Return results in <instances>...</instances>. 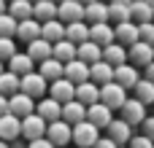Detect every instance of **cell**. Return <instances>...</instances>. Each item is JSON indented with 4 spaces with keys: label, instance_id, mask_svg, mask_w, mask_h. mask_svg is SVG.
<instances>
[{
    "label": "cell",
    "instance_id": "74e56055",
    "mask_svg": "<svg viewBox=\"0 0 154 148\" xmlns=\"http://www.w3.org/2000/svg\"><path fill=\"white\" fill-rule=\"evenodd\" d=\"M14 30H16V19L3 11L0 13V38H14Z\"/></svg>",
    "mask_w": 154,
    "mask_h": 148
},
{
    "label": "cell",
    "instance_id": "ab89813d",
    "mask_svg": "<svg viewBox=\"0 0 154 148\" xmlns=\"http://www.w3.org/2000/svg\"><path fill=\"white\" fill-rule=\"evenodd\" d=\"M138 40H141V43H152V46H154V24H152V22L138 24Z\"/></svg>",
    "mask_w": 154,
    "mask_h": 148
},
{
    "label": "cell",
    "instance_id": "52a82bcc",
    "mask_svg": "<svg viewBox=\"0 0 154 148\" xmlns=\"http://www.w3.org/2000/svg\"><path fill=\"white\" fill-rule=\"evenodd\" d=\"M127 62L135 65V67H143V65L154 62V46L152 43H141V40L130 43L127 46Z\"/></svg>",
    "mask_w": 154,
    "mask_h": 148
},
{
    "label": "cell",
    "instance_id": "f35d334b",
    "mask_svg": "<svg viewBox=\"0 0 154 148\" xmlns=\"http://www.w3.org/2000/svg\"><path fill=\"white\" fill-rule=\"evenodd\" d=\"M16 40L14 38H0V62H8L14 54H16Z\"/></svg>",
    "mask_w": 154,
    "mask_h": 148
},
{
    "label": "cell",
    "instance_id": "b9f144b4",
    "mask_svg": "<svg viewBox=\"0 0 154 148\" xmlns=\"http://www.w3.org/2000/svg\"><path fill=\"white\" fill-rule=\"evenodd\" d=\"M138 127L143 129V132H141L143 138H152V135H154V119H152V116H149V113H146V119H143V121H141Z\"/></svg>",
    "mask_w": 154,
    "mask_h": 148
},
{
    "label": "cell",
    "instance_id": "7402d4cb",
    "mask_svg": "<svg viewBox=\"0 0 154 148\" xmlns=\"http://www.w3.org/2000/svg\"><path fill=\"white\" fill-rule=\"evenodd\" d=\"M35 65L38 62H43V59H49L51 57V43L49 40H43V38H35V40H30L27 43V51H24Z\"/></svg>",
    "mask_w": 154,
    "mask_h": 148
},
{
    "label": "cell",
    "instance_id": "7dc6e473",
    "mask_svg": "<svg viewBox=\"0 0 154 148\" xmlns=\"http://www.w3.org/2000/svg\"><path fill=\"white\" fill-rule=\"evenodd\" d=\"M108 3H119V5H130V0H108Z\"/></svg>",
    "mask_w": 154,
    "mask_h": 148
},
{
    "label": "cell",
    "instance_id": "e0dca14e",
    "mask_svg": "<svg viewBox=\"0 0 154 148\" xmlns=\"http://www.w3.org/2000/svg\"><path fill=\"white\" fill-rule=\"evenodd\" d=\"M73 86H76V84H70L68 78H57V81H51V84L46 86V92H49L51 100H57V102L62 105V102L73 100Z\"/></svg>",
    "mask_w": 154,
    "mask_h": 148
},
{
    "label": "cell",
    "instance_id": "836d02e7",
    "mask_svg": "<svg viewBox=\"0 0 154 148\" xmlns=\"http://www.w3.org/2000/svg\"><path fill=\"white\" fill-rule=\"evenodd\" d=\"M5 13L14 16L16 22L30 19V16H32V3H27V0H8V3H5Z\"/></svg>",
    "mask_w": 154,
    "mask_h": 148
},
{
    "label": "cell",
    "instance_id": "816d5d0a",
    "mask_svg": "<svg viewBox=\"0 0 154 148\" xmlns=\"http://www.w3.org/2000/svg\"><path fill=\"white\" fill-rule=\"evenodd\" d=\"M0 148H8V143H5V140H0Z\"/></svg>",
    "mask_w": 154,
    "mask_h": 148
},
{
    "label": "cell",
    "instance_id": "8d00e7d4",
    "mask_svg": "<svg viewBox=\"0 0 154 148\" xmlns=\"http://www.w3.org/2000/svg\"><path fill=\"white\" fill-rule=\"evenodd\" d=\"M106 5H108V22L119 24L130 19V5H119V3H106Z\"/></svg>",
    "mask_w": 154,
    "mask_h": 148
},
{
    "label": "cell",
    "instance_id": "d6a6232c",
    "mask_svg": "<svg viewBox=\"0 0 154 148\" xmlns=\"http://www.w3.org/2000/svg\"><path fill=\"white\" fill-rule=\"evenodd\" d=\"M62 35H65V24H62L60 19H49V22H43V24H41V38H43V40L57 43Z\"/></svg>",
    "mask_w": 154,
    "mask_h": 148
},
{
    "label": "cell",
    "instance_id": "5b68a950",
    "mask_svg": "<svg viewBox=\"0 0 154 148\" xmlns=\"http://www.w3.org/2000/svg\"><path fill=\"white\" fill-rule=\"evenodd\" d=\"M146 113H149V111H146V105H143V102H138L135 97H127V100L119 105V119H122V121H127L130 127H138V124L146 119Z\"/></svg>",
    "mask_w": 154,
    "mask_h": 148
},
{
    "label": "cell",
    "instance_id": "4fadbf2b",
    "mask_svg": "<svg viewBox=\"0 0 154 148\" xmlns=\"http://www.w3.org/2000/svg\"><path fill=\"white\" fill-rule=\"evenodd\" d=\"M35 38H41V24L30 16V19H22V22H16V30H14V40H22L24 46L30 43V40H35Z\"/></svg>",
    "mask_w": 154,
    "mask_h": 148
},
{
    "label": "cell",
    "instance_id": "ee69618b",
    "mask_svg": "<svg viewBox=\"0 0 154 148\" xmlns=\"http://www.w3.org/2000/svg\"><path fill=\"white\" fill-rule=\"evenodd\" d=\"M27 148H54V146H51L46 138H38V140H30V143H27Z\"/></svg>",
    "mask_w": 154,
    "mask_h": 148
},
{
    "label": "cell",
    "instance_id": "8fae6325",
    "mask_svg": "<svg viewBox=\"0 0 154 148\" xmlns=\"http://www.w3.org/2000/svg\"><path fill=\"white\" fill-rule=\"evenodd\" d=\"M111 119H114V111H111L108 105H103V102H92V105H87V121H89L92 127L106 129Z\"/></svg>",
    "mask_w": 154,
    "mask_h": 148
},
{
    "label": "cell",
    "instance_id": "f907efd6",
    "mask_svg": "<svg viewBox=\"0 0 154 148\" xmlns=\"http://www.w3.org/2000/svg\"><path fill=\"white\" fill-rule=\"evenodd\" d=\"M76 3H81V5H87V3H92V0H76Z\"/></svg>",
    "mask_w": 154,
    "mask_h": 148
},
{
    "label": "cell",
    "instance_id": "7c38bea8",
    "mask_svg": "<svg viewBox=\"0 0 154 148\" xmlns=\"http://www.w3.org/2000/svg\"><path fill=\"white\" fill-rule=\"evenodd\" d=\"M57 19H60L62 24L81 22V19H84V5L76 3V0H62V3H57Z\"/></svg>",
    "mask_w": 154,
    "mask_h": 148
},
{
    "label": "cell",
    "instance_id": "f1b7e54d",
    "mask_svg": "<svg viewBox=\"0 0 154 148\" xmlns=\"http://www.w3.org/2000/svg\"><path fill=\"white\" fill-rule=\"evenodd\" d=\"M111 75H114V67H111L108 62L97 59V62L89 65V81H92V84H97V86H100V84H108Z\"/></svg>",
    "mask_w": 154,
    "mask_h": 148
},
{
    "label": "cell",
    "instance_id": "6da1fadb",
    "mask_svg": "<svg viewBox=\"0 0 154 148\" xmlns=\"http://www.w3.org/2000/svg\"><path fill=\"white\" fill-rule=\"evenodd\" d=\"M97 138H100V129L92 127L87 119L70 127V143H73L76 148H92V143H95Z\"/></svg>",
    "mask_w": 154,
    "mask_h": 148
},
{
    "label": "cell",
    "instance_id": "f6af8a7d",
    "mask_svg": "<svg viewBox=\"0 0 154 148\" xmlns=\"http://www.w3.org/2000/svg\"><path fill=\"white\" fill-rule=\"evenodd\" d=\"M143 78H146V81H154V62L143 65Z\"/></svg>",
    "mask_w": 154,
    "mask_h": 148
},
{
    "label": "cell",
    "instance_id": "ac0fdd59",
    "mask_svg": "<svg viewBox=\"0 0 154 148\" xmlns=\"http://www.w3.org/2000/svg\"><path fill=\"white\" fill-rule=\"evenodd\" d=\"M84 22L87 24H100V22H108V5L103 0H92L84 5Z\"/></svg>",
    "mask_w": 154,
    "mask_h": 148
},
{
    "label": "cell",
    "instance_id": "9a60e30c",
    "mask_svg": "<svg viewBox=\"0 0 154 148\" xmlns=\"http://www.w3.org/2000/svg\"><path fill=\"white\" fill-rule=\"evenodd\" d=\"M62 78H68L70 84H81L89 78V65L81 62V59H70L62 65Z\"/></svg>",
    "mask_w": 154,
    "mask_h": 148
},
{
    "label": "cell",
    "instance_id": "603a6c76",
    "mask_svg": "<svg viewBox=\"0 0 154 148\" xmlns=\"http://www.w3.org/2000/svg\"><path fill=\"white\" fill-rule=\"evenodd\" d=\"M100 59H103V62H108L111 67H116V65L127 62V49H125V46H119L116 40H111L108 46H103V54H100Z\"/></svg>",
    "mask_w": 154,
    "mask_h": 148
},
{
    "label": "cell",
    "instance_id": "9c48e42d",
    "mask_svg": "<svg viewBox=\"0 0 154 148\" xmlns=\"http://www.w3.org/2000/svg\"><path fill=\"white\" fill-rule=\"evenodd\" d=\"M138 78H141V75H138V67H135V65H130V62L116 65V67H114V75H111V81H114V84H119V86H122V89H127V92L135 86V81H138Z\"/></svg>",
    "mask_w": 154,
    "mask_h": 148
},
{
    "label": "cell",
    "instance_id": "9f6ffc18",
    "mask_svg": "<svg viewBox=\"0 0 154 148\" xmlns=\"http://www.w3.org/2000/svg\"><path fill=\"white\" fill-rule=\"evenodd\" d=\"M5 3H8V0H5Z\"/></svg>",
    "mask_w": 154,
    "mask_h": 148
},
{
    "label": "cell",
    "instance_id": "cb8c5ba5",
    "mask_svg": "<svg viewBox=\"0 0 154 148\" xmlns=\"http://www.w3.org/2000/svg\"><path fill=\"white\" fill-rule=\"evenodd\" d=\"M60 108H62V105H60L57 100H51V97H41V102L35 105V113L49 124V121H57V119H60Z\"/></svg>",
    "mask_w": 154,
    "mask_h": 148
},
{
    "label": "cell",
    "instance_id": "60d3db41",
    "mask_svg": "<svg viewBox=\"0 0 154 148\" xmlns=\"http://www.w3.org/2000/svg\"><path fill=\"white\" fill-rule=\"evenodd\" d=\"M127 146L130 148H154L152 138H143V135H133L130 140H127Z\"/></svg>",
    "mask_w": 154,
    "mask_h": 148
},
{
    "label": "cell",
    "instance_id": "ba28073f",
    "mask_svg": "<svg viewBox=\"0 0 154 148\" xmlns=\"http://www.w3.org/2000/svg\"><path fill=\"white\" fill-rule=\"evenodd\" d=\"M5 108H8V113H11V116L22 119V116H27V113H32V111H35V100H32V97H27V94H22V92H14V94L5 100Z\"/></svg>",
    "mask_w": 154,
    "mask_h": 148
},
{
    "label": "cell",
    "instance_id": "7bdbcfd3",
    "mask_svg": "<svg viewBox=\"0 0 154 148\" xmlns=\"http://www.w3.org/2000/svg\"><path fill=\"white\" fill-rule=\"evenodd\" d=\"M92 148H119V146H116L114 140H108V138H103V135H100V138L92 143Z\"/></svg>",
    "mask_w": 154,
    "mask_h": 148
},
{
    "label": "cell",
    "instance_id": "4316f807",
    "mask_svg": "<svg viewBox=\"0 0 154 148\" xmlns=\"http://www.w3.org/2000/svg\"><path fill=\"white\" fill-rule=\"evenodd\" d=\"M51 57L57 59V62H70V59H76V43H70V40H65V38H60L57 43H51Z\"/></svg>",
    "mask_w": 154,
    "mask_h": 148
},
{
    "label": "cell",
    "instance_id": "f546056e",
    "mask_svg": "<svg viewBox=\"0 0 154 148\" xmlns=\"http://www.w3.org/2000/svg\"><path fill=\"white\" fill-rule=\"evenodd\" d=\"M16 138H19V119L11 116V113H3V116H0V140L11 143V140H16Z\"/></svg>",
    "mask_w": 154,
    "mask_h": 148
},
{
    "label": "cell",
    "instance_id": "3957f363",
    "mask_svg": "<svg viewBox=\"0 0 154 148\" xmlns=\"http://www.w3.org/2000/svg\"><path fill=\"white\" fill-rule=\"evenodd\" d=\"M43 132H46V121L35 111L19 119V138L22 140H27V143L30 140H38V138H43Z\"/></svg>",
    "mask_w": 154,
    "mask_h": 148
},
{
    "label": "cell",
    "instance_id": "484cf974",
    "mask_svg": "<svg viewBox=\"0 0 154 148\" xmlns=\"http://www.w3.org/2000/svg\"><path fill=\"white\" fill-rule=\"evenodd\" d=\"M65 40H70V43H84L87 38H89V24L81 19V22H70V24H65V35H62Z\"/></svg>",
    "mask_w": 154,
    "mask_h": 148
},
{
    "label": "cell",
    "instance_id": "e575fe53",
    "mask_svg": "<svg viewBox=\"0 0 154 148\" xmlns=\"http://www.w3.org/2000/svg\"><path fill=\"white\" fill-rule=\"evenodd\" d=\"M152 16H154L152 3H130V22L143 24V22H152Z\"/></svg>",
    "mask_w": 154,
    "mask_h": 148
},
{
    "label": "cell",
    "instance_id": "d4e9b609",
    "mask_svg": "<svg viewBox=\"0 0 154 148\" xmlns=\"http://www.w3.org/2000/svg\"><path fill=\"white\" fill-rule=\"evenodd\" d=\"M32 19L38 24H43L49 19H57V3H51V0H35L32 3Z\"/></svg>",
    "mask_w": 154,
    "mask_h": 148
},
{
    "label": "cell",
    "instance_id": "277c9868",
    "mask_svg": "<svg viewBox=\"0 0 154 148\" xmlns=\"http://www.w3.org/2000/svg\"><path fill=\"white\" fill-rule=\"evenodd\" d=\"M46 86H49V84H46L35 70H30V73L19 75V92H22V94H27V97H32V100L46 97Z\"/></svg>",
    "mask_w": 154,
    "mask_h": 148
},
{
    "label": "cell",
    "instance_id": "db71d44e",
    "mask_svg": "<svg viewBox=\"0 0 154 148\" xmlns=\"http://www.w3.org/2000/svg\"><path fill=\"white\" fill-rule=\"evenodd\" d=\"M0 73H3V62H0Z\"/></svg>",
    "mask_w": 154,
    "mask_h": 148
},
{
    "label": "cell",
    "instance_id": "8992f818",
    "mask_svg": "<svg viewBox=\"0 0 154 148\" xmlns=\"http://www.w3.org/2000/svg\"><path fill=\"white\" fill-rule=\"evenodd\" d=\"M43 138H46L54 148H68V143H70V124H65L62 119L49 121V124H46Z\"/></svg>",
    "mask_w": 154,
    "mask_h": 148
},
{
    "label": "cell",
    "instance_id": "2e32d148",
    "mask_svg": "<svg viewBox=\"0 0 154 148\" xmlns=\"http://www.w3.org/2000/svg\"><path fill=\"white\" fill-rule=\"evenodd\" d=\"M114 40H116L119 46H125V49H127L130 43H135V40H138V24H135V22H130V19H127V22H119V24L114 27Z\"/></svg>",
    "mask_w": 154,
    "mask_h": 148
},
{
    "label": "cell",
    "instance_id": "44dd1931",
    "mask_svg": "<svg viewBox=\"0 0 154 148\" xmlns=\"http://www.w3.org/2000/svg\"><path fill=\"white\" fill-rule=\"evenodd\" d=\"M73 100H79L81 105L97 102V84H92L89 78L81 81V84H76V86H73Z\"/></svg>",
    "mask_w": 154,
    "mask_h": 148
},
{
    "label": "cell",
    "instance_id": "f5cc1de1",
    "mask_svg": "<svg viewBox=\"0 0 154 148\" xmlns=\"http://www.w3.org/2000/svg\"><path fill=\"white\" fill-rule=\"evenodd\" d=\"M51 3H62V0H51Z\"/></svg>",
    "mask_w": 154,
    "mask_h": 148
},
{
    "label": "cell",
    "instance_id": "1f68e13d",
    "mask_svg": "<svg viewBox=\"0 0 154 148\" xmlns=\"http://www.w3.org/2000/svg\"><path fill=\"white\" fill-rule=\"evenodd\" d=\"M5 70H11L14 75H24V73H30V70H35V62L27 57V54H22V51H16L11 59H8V67Z\"/></svg>",
    "mask_w": 154,
    "mask_h": 148
},
{
    "label": "cell",
    "instance_id": "5bb4252c",
    "mask_svg": "<svg viewBox=\"0 0 154 148\" xmlns=\"http://www.w3.org/2000/svg\"><path fill=\"white\" fill-rule=\"evenodd\" d=\"M60 119L73 127V124H79V121L87 119V105H81L79 100H68V102H62V108H60Z\"/></svg>",
    "mask_w": 154,
    "mask_h": 148
},
{
    "label": "cell",
    "instance_id": "30bf717a",
    "mask_svg": "<svg viewBox=\"0 0 154 148\" xmlns=\"http://www.w3.org/2000/svg\"><path fill=\"white\" fill-rule=\"evenodd\" d=\"M106 138L108 140H114L116 146H127V140L133 138V127L127 124V121H122V119H111L108 121V127H106Z\"/></svg>",
    "mask_w": 154,
    "mask_h": 148
},
{
    "label": "cell",
    "instance_id": "d6986e66",
    "mask_svg": "<svg viewBox=\"0 0 154 148\" xmlns=\"http://www.w3.org/2000/svg\"><path fill=\"white\" fill-rule=\"evenodd\" d=\"M87 40L97 43L100 49H103V46H108V43L114 40V27H111V22H100V24H89V38H87Z\"/></svg>",
    "mask_w": 154,
    "mask_h": 148
},
{
    "label": "cell",
    "instance_id": "d590c367",
    "mask_svg": "<svg viewBox=\"0 0 154 148\" xmlns=\"http://www.w3.org/2000/svg\"><path fill=\"white\" fill-rule=\"evenodd\" d=\"M14 92H19V75H14L11 70H3L0 73V94L11 97Z\"/></svg>",
    "mask_w": 154,
    "mask_h": 148
},
{
    "label": "cell",
    "instance_id": "7a4b0ae2",
    "mask_svg": "<svg viewBox=\"0 0 154 148\" xmlns=\"http://www.w3.org/2000/svg\"><path fill=\"white\" fill-rule=\"evenodd\" d=\"M127 100V89H122L119 84L108 81V84H100L97 86V102L108 105L111 111H119V105Z\"/></svg>",
    "mask_w": 154,
    "mask_h": 148
},
{
    "label": "cell",
    "instance_id": "4dcf8cb0",
    "mask_svg": "<svg viewBox=\"0 0 154 148\" xmlns=\"http://www.w3.org/2000/svg\"><path fill=\"white\" fill-rule=\"evenodd\" d=\"M133 97L138 102H143L146 108L154 102V81H146V78H138L135 86H133Z\"/></svg>",
    "mask_w": 154,
    "mask_h": 148
},
{
    "label": "cell",
    "instance_id": "ffe728a7",
    "mask_svg": "<svg viewBox=\"0 0 154 148\" xmlns=\"http://www.w3.org/2000/svg\"><path fill=\"white\" fill-rule=\"evenodd\" d=\"M35 73L46 81V84H51V81H57V78H62V62H57L54 57H49V59H43V62H38V67H35Z\"/></svg>",
    "mask_w": 154,
    "mask_h": 148
},
{
    "label": "cell",
    "instance_id": "83f0119b",
    "mask_svg": "<svg viewBox=\"0 0 154 148\" xmlns=\"http://www.w3.org/2000/svg\"><path fill=\"white\" fill-rule=\"evenodd\" d=\"M100 54H103V49H100L97 43H92V40L76 43V59H81V62H87V65L97 62V59H100Z\"/></svg>",
    "mask_w": 154,
    "mask_h": 148
},
{
    "label": "cell",
    "instance_id": "681fc988",
    "mask_svg": "<svg viewBox=\"0 0 154 148\" xmlns=\"http://www.w3.org/2000/svg\"><path fill=\"white\" fill-rule=\"evenodd\" d=\"M130 3H154V0H130Z\"/></svg>",
    "mask_w": 154,
    "mask_h": 148
},
{
    "label": "cell",
    "instance_id": "11a10c76",
    "mask_svg": "<svg viewBox=\"0 0 154 148\" xmlns=\"http://www.w3.org/2000/svg\"><path fill=\"white\" fill-rule=\"evenodd\" d=\"M27 3H35V0H27Z\"/></svg>",
    "mask_w": 154,
    "mask_h": 148
},
{
    "label": "cell",
    "instance_id": "c3c4849f",
    "mask_svg": "<svg viewBox=\"0 0 154 148\" xmlns=\"http://www.w3.org/2000/svg\"><path fill=\"white\" fill-rule=\"evenodd\" d=\"M3 11H5V0H0V13H3Z\"/></svg>",
    "mask_w": 154,
    "mask_h": 148
},
{
    "label": "cell",
    "instance_id": "bcb514c9",
    "mask_svg": "<svg viewBox=\"0 0 154 148\" xmlns=\"http://www.w3.org/2000/svg\"><path fill=\"white\" fill-rule=\"evenodd\" d=\"M5 100H8V97H3V94H0V116H3V113H8V108H5Z\"/></svg>",
    "mask_w": 154,
    "mask_h": 148
}]
</instances>
